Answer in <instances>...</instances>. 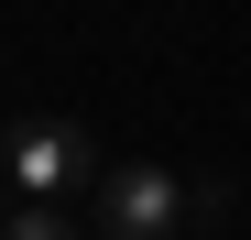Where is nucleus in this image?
<instances>
[{
    "instance_id": "nucleus-2",
    "label": "nucleus",
    "mask_w": 251,
    "mask_h": 240,
    "mask_svg": "<svg viewBox=\"0 0 251 240\" xmlns=\"http://www.w3.org/2000/svg\"><path fill=\"white\" fill-rule=\"evenodd\" d=\"M0 175H11V196L55 208V196H99L109 153H99L88 120H66V109H22L11 131H0Z\"/></svg>"
},
{
    "instance_id": "nucleus-3",
    "label": "nucleus",
    "mask_w": 251,
    "mask_h": 240,
    "mask_svg": "<svg viewBox=\"0 0 251 240\" xmlns=\"http://www.w3.org/2000/svg\"><path fill=\"white\" fill-rule=\"evenodd\" d=\"M0 240H99L88 218H66V208H33V196L0 186Z\"/></svg>"
},
{
    "instance_id": "nucleus-1",
    "label": "nucleus",
    "mask_w": 251,
    "mask_h": 240,
    "mask_svg": "<svg viewBox=\"0 0 251 240\" xmlns=\"http://www.w3.org/2000/svg\"><path fill=\"white\" fill-rule=\"evenodd\" d=\"M207 218H229V186L219 175L186 186V175H164V164H109L99 196H88V229L99 240H186Z\"/></svg>"
}]
</instances>
